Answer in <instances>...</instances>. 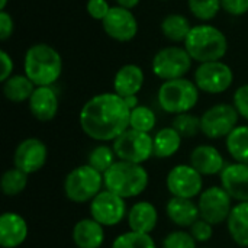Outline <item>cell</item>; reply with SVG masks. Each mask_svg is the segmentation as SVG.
<instances>
[{"label": "cell", "instance_id": "1", "mask_svg": "<svg viewBox=\"0 0 248 248\" xmlns=\"http://www.w3.org/2000/svg\"><path fill=\"white\" fill-rule=\"evenodd\" d=\"M131 109L115 92L99 93L81 108L78 122L81 131L94 141H115L129 128Z\"/></svg>", "mask_w": 248, "mask_h": 248}, {"label": "cell", "instance_id": "2", "mask_svg": "<svg viewBox=\"0 0 248 248\" xmlns=\"http://www.w3.org/2000/svg\"><path fill=\"white\" fill-rule=\"evenodd\" d=\"M61 54L48 44L39 42L31 45L23 57V74L36 86H52L61 77Z\"/></svg>", "mask_w": 248, "mask_h": 248}, {"label": "cell", "instance_id": "3", "mask_svg": "<svg viewBox=\"0 0 248 248\" xmlns=\"http://www.w3.org/2000/svg\"><path fill=\"white\" fill-rule=\"evenodd\" d=\"M183 46L192 60L199 64L222 61L228 51V39L219 28L209 23H199L192 28Z\"/></svg>", "mask_w": 248, "mask_h": 248}, {"label": "cell", "instance_id": "4", "mask_svg": "<svg viewBox=\"0 0 248 248\" xmlns=\"http://www.w3.org/2000/svg\"><path fill=\"white\" fill-rule=\"evenodd\" d=\"M105 189L122 199L137 198L148 187L150 176L142 164L118 160L103 174Z\"/></svg>", "mask_w": 248, "mask_h": 248}, {"label": "cell", "instance_id": "5", "mask_svg": "<svg viewBox=\"0 0 248 248\" xmlns=\"http://www.w3.org/2000/svg\"><path fill=\"white\" fill-rule=\"evenodd\" d=\"M199 89L193 80L176 78L163 81L157 92L160 108L171 115L190 112L199 102Z\"/></svg>", "mask_w": 248, "mask_h": 248}, {"label": "cell", "instance_id": "6", "mask_svg": "<svg viewBox=\"0 0 248 248\" xmlns=\"http://www.w3.org/2000/svg\"><path fill=\"white\" fill-rule=\"evenodd\" d=\"M105 185L103 174L89 164L73 169L64 180V193L74 203L92 202Z\"/></svg>", "mask_w": 248, "mask_h": 248}, {"label": "cell", "instance_id": "7", "mask_svg": "<svg viewBox=\"0 0 248 248\" xmlns=\"http://www.w3.org/2000/svg\"><path fill=\"white\" fill-rule=\"evenodd\" d=\"M192 57L185 46L170 45L155 52L151 61V70L163 81L183 78L192 68Z\"/></svg>", "mask_w": 248, "mask_h": 248}, {"label": "cell", "instance_id": "8", "mask_svg": "<svg viewBox=\"0 0 248 248\" xmlns=\"http://www.w3.org/2000/svg\"><path fill=\"white\" fill-rule=\"evenodd\" d=\"M118 160L142 164L154 155V140L147 132L128 128L112 144Z\"/></svg>", "mask_w": 248, "mask_h": 248}, {"label": "cell", "instance_id": "9", "mask_svg": "<svg viewBox=\"0 0 248 248\" xmlns=\"http://www.w3.org/2000/svg\"><path fill=\"white\" fill-rule=\"evenodd\" d=\"M238 112L234 105L217 103L201 116V132L211 140L227 138L238 124Z\"/></svg>", "mask_w": 248, "mask_h": 248}, {"label": "cell", "instance_id": "10", "mask_svg": "<svg viewBox=\"0 0 248 248\" xmlns=\"http://www.w3.org/2000/svg\"><path fill=\"white\" fill-rule=\"evenodd\" d=\"M201 92L208 94H221L234 83V71L224 61L202 62L195 70L193 80Z\"/></svg>", "mask_w": 248, "mask_h": 248}, {"label": "cell", "instance_id": "11", "mask_svg": "<svg viewBox=\"0 0 248 248\" xmlns=\"http://www.w3.org/2000/svg\"><path fill=\"white\" fill-rule=\"evenodd\" d=\"M198 208L201 218L211 225H218L228 219L232 211V198L222 186H212L199 195Z\"/></svg>", "mask_w": 248, "mask_h": 248}, {"label": "cell", "instance_id": "12", "mask_svg": "<svg viewBox=\"0 0 248 248\" xmlns=\"http://www.w3.org/2000/svg\"><path fill=\"white\" fill-rule=\"evenodd\" d=\"M166 185L174 198L193 199L203 192L202 174L187 164H179L173 167L167 174Z\"/></svg>", "mask_w": 248, "mask_h": 248}, {"label": "cell", "instance_id": "13", "mask_svg": "<svg viewBox=\"0 0 248 248\" xmlns=\"http://www.w3.org/2000/svg\"><path fill=\"white\" fill-rule=\"evenodd\" d=\"M90 215L103 227L118 225L128 215L125 199L109 190H102L90 202Z\"/></svg>", "mask_w": 248, "mask_h": 248}, {"label": "cell", "instance_id": "14", "mask_svg": "<svg viewBox=\"0 0 248 248\" xmlns=\"http://www.w3.org/2000/svg\"><path fill=\"white\" fill-rule=\"evenodd\" d=\"M105 33L116 42H129L138 33V20L132 10L112 6L106 17L102 20Z\"/></svg>", "mask_w": 248, "mask_h": 248}, {"label": "cell", "instance_id": "15", "mask_svg": "<svg viewBox=\"0 0 248 248\" xmlns=\"http://www.w3.org/2000/svg\"><path fill=\"white\" fill-rule=\"evenodd\" d=\"M48 158L46 145L38 138H26L15 150L13 163L15 167L26 174H33L39 171Z\"/></svg>", "mask_w": 248, "mask_h": 248}, {"label": "cell", "instance_id": "16", "mask_svg": "<svg viewBox=\"0 0 248 248\" xmlns=\"http://www.w3.org/2000/svg\"><path fill=\"white\" fill-rule=\"evenodd\" d=\"M28 103L32 116L41 122H49L58 113V96L52 86L35 87Z\"/></svg>", "mask_w": 248, "mask_h": 248}, {"label": "cell", "instance_id": "17", "mask_svg": "<svg viewBox=\"0 0 248 248\" xmlns=\"http://www.w3.org/2000/svg\"><path fill=\"white\" fill-rule=\"evenodd\" d=\"M221 186L232 199L248 202V164L234 163L225 166L221 171Z\"/></svg>", "mask_w": 248, "mask_h": 248}, {"label": "cell", "instance_id": "18", "mask_svg": "<svg viewBox=\"0 0 248 248\" xmlns=\"http://www.w3.org/2000/svg\"><path fill=\"white\" fill-rule=\"evenodd\" d=\"M28 237V224L16 212H4L0 217V246L17 248Z\"/></svg>", "mask_w": 248, "mask_h": 248}, {"label": "cell", "instance_id": "19", "mask_svg": "<svg viewBox=\"0 0 248 248\" xmlns=\"http://www.w3.org/2000/svg\"><path fill=\"white\" fill-rule=\"evenodd\" d=\"M145 81L144 70L137 64L122 65L113 77V92L121 97L137 96Z\"/></svg>", "mask_w": 248, "mask_h": 248}, {"label": "cell", "instance_id": "20", "mask_svg": "<svg viewBox=\"0 0 248 248\" xmlns=\"http://www.w3.org/2000/svg\"><path fill=\"white\" fill-rule=\"evenodd\" d=\"M222 154L212 145H199L190 154V166L202 176L221 174L225 169Z\"/></svg>", "mask_w": 248, "mask_h": 248}, {"label": "cell", "instance_id": "21", "mask_svg": "<svg viewBox=\"0 0 248 248\" xmlns=\"http://www.w3.org/2000/svg\"><path fill=\"white\" fill-rule=\"evenodd\" d=\"M128 225L131 231L151 234L158 222V212L151 202L141 201L134 203L128 211Z\"/></svg>", "mask_w": 248, "mask_h": 248}, {"label": "cell", "instance_id": "22", "mask_svg": "<svg viewBox=\"0 0 248 248\" xmlns=\"http://www.w3.org/2000/svg\"><path fill=\"white\" fill-rule=\"evenodd\" d=\"M166 214L169 219L180 228H190L201 218L198 203H195L193 199L174 196H171V199L167 202Z\"/></svg>", "mask_w": 248, "mask_h": 248}, {"label": "cell", "instance_id": "23", "mask_svg": "<svg viewBox=\"0 0 248 248\" xmlns=\"http://www.w3.org/2000/svg\"><path fill=\"white\" fill-rule=\"evenodd\" d=\"M73 241L77 248H100L105 241V228L93 218L81 219L73 228Z\"/></svg>", "mask_w": 248, "mask_h": 248}, {"label": "cell", "instance_id": "24", "mask_svg": "<svg viewBox=\"0 0 248 248\" xmlns=\"http://www.w3.org/2000/svg\"><path fill=\"white\" fill-rule=\"evenodd\" d=\"M227 228L237 246L248 248V202H240L232 208Z\"/></svg>", "mask_w": 248, "mask_h": 248}, {"label": "cell", "instance_id": "25", "mask_svg": "<svg viewBox=\"0 0 248 248\" xmlns=\"http://www.w3.org/2000/svg\"><path fill=\"white\" fill-rule=\"evenodd\" d=\"M35 87L25 74H13L3 81V94L12 103H22L31 99Z\"/></svg>", "mask_w": 248, "mask_h": 248}, {"label": "cell", "instance_id": "26", "mask_svg": "<svg viewBox=\"0 0 248 248\" xmlns=\"http://www.w3.org/2000/svg\"><path fill=\"white\" fill-rule=\"evenodd\" d=\"M192 25L189 19L182 13H170L167 15L160 25L161 33L166 39L171 42H185L189 32L192 31Z\"/></svg>", "mask_w": 248, "mask_h": 248}, {"label": "cell", "instance_id": "27", "mask_svg": "<svg viewBox=\"0 0 248 248\" xmlns=\"http://www.w3.org/2000/svg\"><path fill=\"white\" fill-rule=\"evenodd\" d=\"M154 155L157 158H170L174 155L182 145V135L173 128H161L154 137Z\"/></svg>", "mask_w": 248, "mask_h": 248}, {"label": "cell", "instance_id": "28", "mask_svg": "<svg viewBox=\"0 0 248 248\" xmlns=\"http://www.w3.org/2000/svg\"><path fill=\"white\" fill-rule=\"evenodd\" d=\"M227 150L235 163L248 164V125L237 126L227 137Z\"/></svg>", "mask_w": 248, "mask_h": 248}, {"label": "cell", "instance_id": "29", "mask_svg": "<svg viewBox=\"0 0 248 248\" xmlns=\"http://www.w3.org/2000/svg\"><path fill=\"white\" fill-rule=\"evenodd\" d=\"M28 176L26 173H23L19 169H9L3 173L1 180H0V186H1V192L6 196H16L20 195L28 185Z\"/></svg>", "mask_w": 248, "mask_h": 248}, {"label": "cell", "instance_id": "30", "mask_svg": "<svg viewBox=\"0 0 248 248\" xmlns=\"http://www.w3.org/2000/svg\"><path fill=\"white\" fill-rule=\"evenodd\" d=\"M157 124V116L153 109L148 106H137L135 109L131 110V118H129V128L140 131V132H147L150 134Z\"/></svg>", "mask_w": 248, "mask_h": 248}, {"label": "cell", "instance_id": "31", "mask_svg": "<svg viewBox=\"0 0 248 248\" xmlns=\"http://www.w3.org/2000/svg\"><path fill=\"white\" fill-rule=\"evenodd\" d=\"M116 161V154L112 147L108 145H97L94 147L87 158V164L92 166L99 173L105 174Z\"/></svg>", "mask_w": 248, "mask_h": 248}, {"label": "cell", "instance_id": "32", "mask_svg": "<svg viewBox=\"0 0 248 248\" xmlns=\"http://www.w3.org/2000/svg\"><path fill=\"white\" fill-rule=\"evenodd\" d=\"M112 248H157L150 234L128 231L115 238Z\"/></svg>", "mask_w": 248, "mask_h": 248}, {"label": "cell", "instance_id": "33", "mask_svg": "<svg viewBox=\"0 0 248 248\" xmlns=\"http://www.w3.org/2000/svg\"><path fill=\"white\" fill-rule=\"evenodd\" d=\"M187 6L190 13L202 22L212 20L222 9L221 0H187Z\"/></svg>", "mask_w": 248, "mask_h": 248}, {"label": "cell", "instance_id": "34", "mask_svg": "<svg viewBox=\"0 0 248 248\" xmlns=\"http://www.w3.org/2000/svg\"><path fill=\"white\" fill-rule=\"evenodd\" d=\"M171 126L182 135V138H192L201 132V118L193 113H180L173 119Z\"/></svg>", "mask_w": 248, "mask_h": 248}, {"label": "cell", "instance_id": "35", "mask_svg": "<svg viewBox=\"0 0 248 248\" xmlns=\"http://www.w3.org/2000/svg\"><path fill=\"white\" fill-rule=\"evenodd\" d=\"M163 248H196V240L190 232L173 231L164 238Z\"/></svg>", "mask_w": 248, "mask_h": 248}, {"label": "cell", "instance_id": "36", "mask_svg": "<svg viewBox=\"0 0 248 248\" xmlns=\"http://www.w3.org/2000/svg\"><path fill=\"white\" fill-rule=\"evenodd\" d=\"M214 225H211L209 222L203 221L202 218H199L192 227H190V234L192 237L196 240V243H206L212 238L214 235Z\"/></svg>", "mask_w": 248, "mask_h": 248}, {"label": "cell", "instance_id": "37", "mask_svg": "<svg viewBox=\"0 0 248 248\" xmlns=\"http://www.w3.org/2000/svg\"><path fill=\"white\" fill-rule=\"evenodd\" d=\"M112 6H109V3L106 0H87L86 3V10H87V15L94 19V20H99L102 22L106 15L109 13Z\"/></svg>", "mask_w": 248, "mask_h": 248}, {"label": "cell", "instance_id": "38", "mask_svg": "<svg viewBox=\"0 0 248 248\" xmlns=\"http://www.w3.org/2000/svg\"><path fill=\"white\" fill-rule=\"evenodd\" d=\"M232 102H234L232 105L237 109L238 115L248 121V84L240 86L235 90L234 97H232Z\"/></svg>", "mask_w": 248, "mask_h": 248}, {"label": "cell", "instance_id": "39", "mask_svg": "<svg viewBox=\"0 0 248 248\" xmlns=\"http://www.w3.org/2000/svg\"><path fill=\"white\" fill-rule=\"evenodd\" d=\"M222 10L231 16H243L248 13V0H221Z\"/></svg>", "mask_w": 248, "mask_h": 248}, {"label": "cell", "instance_id": "40", "mask_svg": "<svg viewBox=\"0 0 248 248\" xmlns=\"http://www.w3.org/2000/svg\"><path fill=\"white\" fill-rule=\"evenodd\" d=\"M15 31L13 17L7 10H0V41H7Z\"/></svg>", "mask_w": 248, "mask_h": 248}, {"label": "cell", "instance_id": "41", "mask_svg": "<svg viewBox=\"0 0 248 248\" xmlns=\"http://www.w3.org/2000/svg\"><path fill=\"white\" fill-rule=\"evenodd\" d=\"M0 62H1L0 81L3 83V81H6L9 77H12V76H13V67H15V64H13L12 57L9 55V52H7V51H4V49H1V51H0Z\"/></svg>", "mask_w": 248, "mask_h": 248}, {"label": "cell", "instance_id": "42", "mask_svg": "<svg viewBox=\"0 0 248 248\" xmlns=\"http://www.w3.org/2000/svg\"><path fill=\"white\" fill-rule=\"evenodd\" d=\"M115 1H116V6L128 9V10H132V9H135L140 4L141 0H115Z\"/></svg>", "mask_w": 248, "mask_h": 248}, {"label": "cell", "instance_id": "43", "mask_svg": "<svg viewBox=\"0 0 248 248\" xmlns=\"http://www.w3.org/2000/svg\"><path fill=\"white\" fill-rule=\"evenodd\" d=\"M124 100H125V103L128 105V108H129L131 110L135 109L137 106H140V105H138V96H128V97H125Z\"/></svg>", "mask_w": 248, "mask_h": 248}, {"label": "cell", "instance_id": "44", "mask_svg": "<svg viewBox=\"0 0 248 248\" xmlns=\"http://www.w3.org/2000/svg\"><path fill=\"white\" fill-rule=\"evenodd\" d=\"M7 6V0H0V10H6Z\"/></svg>", "mask_w": 248, "mask_h": 248}, {"label": "cell", "instance_id": "45", "mask_svg": "<svg viewBox=\"0 0 248 248\" xmlns=\"http://www.w3.org/2000/svg\"><path fill=\"white\" fill-rule=\"evenodd\" d=\"M161 1H167V0H161Z\"/></svg>", "mask_w": 248, "mask_h": 248}]
</instances>
